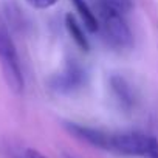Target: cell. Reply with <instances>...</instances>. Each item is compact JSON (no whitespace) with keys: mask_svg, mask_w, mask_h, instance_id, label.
<instances>
[{"mask_svg":"<svg viewBox=\"0 0 158 158\" xmlns=\"http://www.w3.org/2000/svg\"><path fill=\"white\" fill-rule=\"evenodd\" d=\"M0 65H2L10 89L16 93H22L25 81L20 67V59L2 13H0Z\"/></svg>","mask_w":158,"mask_h":158,"instance_id":"cell-1","label":"cell"},{"mask_svg":"<svg viewBox=\"0 0 158 158\" xmlns=\"http://www.w3.org/2000/svg\"><path fill=\"white\" fill-rule=\"evenodd\" d=\"M96 17L99 31L107 45L115 50H127L132 47L133 34L126 22V16L110 11H96Z\"/></svg>","mask_w":158,"mask_h":158,"instance_id":"cell-2","label":"cell"},{"mask_svg":"<svg viewBox=\"0 0 158 158\" xmlns=\"http://www.w3.org/2000/svg\"><path fill=\"white\" fill-rule=\"evenodd\" d=\"M153 136L143 132H110L109 152L127 155V156H144L150 147Z\"/></svg>","mask_w":158,"mask_h":158,"instance_id":"cell-3","label":"cell"},{"mask_svg":"<svg viewBox=\"0 0 158 158\" xmlns=\"http://www.w3.org/2000/svg\"><path fill=\"white\" fill-rule=\"evenodd\" d=\"M84 84H85V71L74 60L68 62L64 67V70L59 71L57 74H54L50 81L51 89L62 95L73 93V92L79 90Z\"/></svg>","mask_w":158,"mask_h":158,"instance_id":"cell-4","label":"cell"},{"mask_svg":"<svg viewBox=\"0 0 158 158\" xmlns=\"http://www.w3.org/2000/svg\"><path fill=\"white\" fill-rule=\"evenodd\" d=\"M65 126H67L68 132L73 133L76 138L89 143L90 146H95L98 149H102V150L109 152L110 132H106V130H101V129H95V127H87V126L76 124V123H68Z\"/></svg>","mask_w":158,"mask_h":158,"instance_id":"cell-5","label":"cell"},{"mask_svg":"<svg viewBox=\"0 0 158 158\" xmlns=\"http://www.w3.org/2000/svg\"><path fill=\"white\" fill-rule=\"evenodd\" d=\"M110 90L113 93V98L116 99V102L119 104L121 109L124 110H130L133 107V92H132V87L129 85V82L123 76H118V74H113L110 77Z\"/></svg>","mask_w":158,"mask_h":158,"instance_id":"cell-6","label":"cell"},{"mask_svg":"<svg viewBox=\"0 0 158 158\" xmlns=\"http://www.w3.org/2000/svg\"><path fill=\"white\" fill-rule=\"evenodd\" d=\"M65 27H67V31L68 34L71 36V39L74 40V44L81 48L82 51H89L90 50V44H89V39L85 37V33L79 23L76 20L74 16H71L70 13L65 16Z\"/></svg>","mask_w":158,"mask_h":158,"instance_id":"cell-7","label":"cell"},{"mask_svg":"<svg viewBox=\"0 0 158 158\" xmlns=\"http://www.w3.org/2000/svg\"><path fill=\"white\" fill-rule=\"evenodd\" d=\"M71 2H73L76 11L79 13V17H81L84 27H85L89 31H92V33L98 31V30H99L98 17H96V14L93 13V10L87 5L85 0H71Z\"/></svg>","mask_w":158,"mask_h":158,"instance_id":"cell-8","label":"cell"},{"mask_svg":"<svg viewBox=\"0 0 158 158\" xmlns=\"http://www.w3.org/2000/svg\"><path fill=\"white\" fill-rule=\"evenodd\" d=\"M96 11H110L126 16L132 11V0H95Z\"/></svg>","mask_w":158,"mask_h":158,"instance_id":"cell-9","label":"cell"},{"mask_svg":"<svg viewBox=\"0 0 158 158\" xmlns=\"http://www.w3.org/2000/svg\"><path fill=\"white\" fill-rule=\"evenodd\" d=\"M25 2H27L30 6L36 8V10H48V8H51L53 5H56L57 0H25Z\"/></svg>","mask_w":158,"mask_h":158,"instance_id":"cell-10","label":"cell"},{"mask_svg":"<svg viewBox=\"0 0 158 158\" xmlns=\"http://www.w3.org/2000/svg\"><path fill=\"white\" fill-rule=\"evenodd\" d=\"M146 158H158V139L153 138L150 143V147L146 153Z\"/></svg>","mask_w":158,"mask_h":158,"instance_id":"cell-11","label":"cell"},{"mask_svg":"<svg viewBox=\"0 0 158 158\" xmlns=\"http://www.w3.org/2000/svg\"><path fill=\"white\" fill-rule=\"evenodd\" d=\"M23 158H47V156L42 155L40 152H37L36 149H27L23 153Z\"/></svg>","mask_w":158,"mask_h":158,"instance_id":"cell-12","label":"cell"}]
</instances>
